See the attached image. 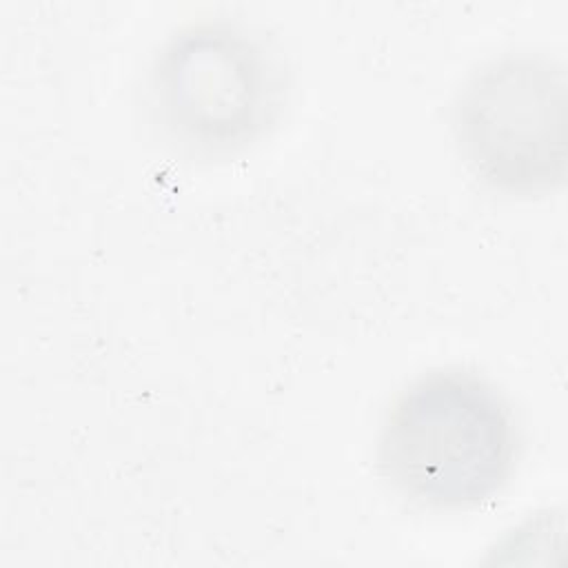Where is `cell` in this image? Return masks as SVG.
I'll return each instance as SVG.
<instances>
[{"mask_svg": "<svg viewBox=\"0 0 568 568\" xmlns=\"http://www.w3.org/2000/svg\"><path fill=\"white\" fill-rule=\"evenodd\" d=\"M450 131L468 171L510 195H541L566 178V71L544 53L488 58L457 89Z\"/></svg>", "mask_w": 568, "mask_h": 568, "instance_id": "obj_3", "label": "cell"}, {"mask_svg": "<svg viewBox=\"0 0 568 568\" xmlns=\"http://www.w3.org/2000/svg\"><path fill=\"white\" fill-rule=\"evenodd\" d=\"M162 131L189 153L233 155L275 122L282 71L266 47L231 22H200L171 36L149 75Z\"/></svg>", "mask_w": 568, "mask_h": 568, "instance_id": "obj_2", "label": "cell"}, {"mask_svg": "<svg viewBox=\"0 0 568 568\" xmlns=\"http://www.w3.org/2000/svg\"><path fill=\"white\" fill-rule=\"evenodd\" d=\"M519 430L506 397L466 368H433L393 399L377 437V468L408 501L468 510L510 479Z\"/></svg>", "mask_w": 568, "mask_h": 568, "instance_id": "obj_1", "label": "cell"}]
</instances>
